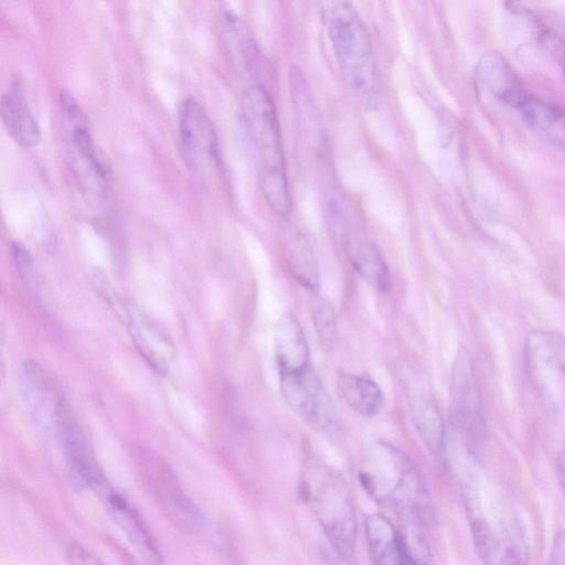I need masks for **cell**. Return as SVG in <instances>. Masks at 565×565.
<instances>
[{
  "mask_svg": "<svg viewBox=\"0 0 565 565\" xmlns=\"http://www.w3.org/2000/svg\"><path fill=\"white\" fill-rule=\"evenodd\" d=\"M0 111L7 131L17 143L31 148L41 142L40 126L18 84L10 86L3 93Z\"/></svg>",
  "mask_w": 565,
  "mask_h": 565,
  "instance_id": "obj_15",
  "label": "cell"
},
{
  "mask_svg": "<svg viewBox=\"0 0 565 565\" xmlns=\"http://www.w3.org/2000/svg\"><path fill=\"white\" fill-rule=\"evenodd\" d=\"M66 561L67 565H105L97 556L76 542L68 545Z\"/></svg>",
  "mask_w": 565,
  "mask_h": 565,
  "instance_id": "obj_26",
  "label": "cell"
},
{
  "mask_svg": "<svg viewBox=\"0 0 565 565\" xmlns=\"http://www.w3.org/2000/svg\"><path fill=\"white\" fill-rule=\"evenodd\" d=\"M248 99L263 148V169L285 170L278 118L269 93L263 84H254Z\"/></svg>",
  "mask_w": 565,
  "mask_h": 565,
  "instance_id": "obj_12",
  "label": "cell"
},
{
  "mask_svg": "<svg viewBox=\"0 0 565 565\" xmlns=\"http://www.w3.org/2000/svg\"><path fill=\"white\" fill-rule=\"evenodd\" d=\"M556 475L558 482L565 493V448L558 454L556 458Z\"/></svg>",
  "mask_w": 565,
  "mask_h": 565,
  "instance_id": "obj_30",
  "label": "cell"
},
{
  "mask_svg": "<svg viewBox=\"0 0 565 565\" xmlns=\"http://www.w3.org/2000/svg\"><path fill=\"white\" fill-rule=\"evenodd\" d=\"M365 540L373 565H408L405 539L385 515L367 516Z\"/></svg>",
  "mask_w": 565,
  "mask_h": 565,
  "instance_id": "obj_14",
  "label": "cell"
},
{
  "mask_svg": "<svg viewBox=\"0 0 565 565\" xmlns=\"http://www.w3.org/2000/svg\"><path fill=\"white\" fill-rule=\"evenodd\" d=\"M55 420L72 471L92 490L106 477L98 466L84 433L63 398L57 404Z\"/></svg>",
  "mask_w": 565,
  "mask_h": 565,
  "instance_id": "obj_10",
  "label": "cell"
},
{
  "mask_svg": "<svg viewBox=\"0 0 565 565\" xmlns=\"http://www.w3.org/2000/svg\"><path fill=\"white\" fill-rule=\"evenodd\" d=\"M348 252L352 266L369 285L382 292L390 290V271L375 245L356 241L349 244Z\"/></svg>",
  "mask_w": 565,
  "mask_h": 565,
  "instance_id": "obj_21",
  "label": "cell"
},
{
  "mask_svg": "<svg viewBox=\"0 0 565 565\" xmlns=\"http://www.w3.org/2000/svg\"><path fill=\"white\" fill-rule=\"evenodd\" d=\"M275 353L279 373L298 372L311 365L306 335L290 312L285 313L277 323Z\"/></svg>",
  "mask_w": 565,
  "mask_h": 565,
  "instance_id": "obj_16",
  "label": "cell"
},
{
  "mask_svg": "<svg viewBox=\"0 0 565 565\" xmlns=\"http://www.w3.org/2000/svg\"><path fill=\"white\" fill-rule=\"evenodd\" d=\"M358 473L365 492L379 504L417 524L435 521L436 510L424 476L395 446L373 444L362 457Z\"/></svg>",
  "mask_w": 565,
  "mask_h": 565,
  "instance_id": "obj_1",
  "label": "cell"
},
{
  "mask_svg": "<svg viewBox=\"0 0 565 565\" xmlns=\"http://www.w3.org/2000/svg\"><path fill=\"white\" fill-rule=\"evenodd\" d=\"M550 565H565V532H558L553 541Z\"/></svg>",
  "mask_w": 565,
  "mask_h": 565,
  "instance_id": "obj_29",
  "label": "cell"
},
{
  "mask_svg": "<svg viewBox=\"0 0 565 565\" xmlns=\"http://www.w3.org/2000/svg\"><path fill=\"white\" fill-rule=\"evenodd\" d=\"M337 388L343 402L360 415L375 416L383 407L382 390L369 375L340 373Z\"/></svg>",
  "mask_w": 565,
  "mask_h": 565,
  "instance_id": "obj_19",
  "label": "cell"
},
{
  "mask_svg": "<svg viewBox=\"0 0 565 565\" xmlns=\"http://www.w3.org/2000/svg\"><path fill=\"white\" fill-rule=\"evenodd\" d=\"M289 85L300 134L312 145L321 142L322 122L315 96L302 72L295 65L289 70Z\"/></svg>",
  "mask_w": 565,
  "mask_h": 565,
  "instance_id": "obj_18",
  "label": "cell"
},
{
  "mask_svg": "<svg viewBox=\"0 0 565 565\" xmlns=\"http://www.w3.org/2000/svg\"><path fill=\"white\" fill-rule=\"evenodd\" d=\"M405 543L408 565H433L425 545L420 542L409 544L406 539Z\"/></svg>",
  "mask_w": 565,
  "mask_h": 565,
  "instance_id": "obj_28",
  "label": "cell"
},
{
  "mask_svg": "<svg viewBox=\"0 0 565 565\" xmlns=\"http://www.w3.org/2000/svg\"><path fill=\"white\" fill-rule=\"evenodd\" d=\"M60 105L64 116L73 126L87 125L85 113L70 92L65 89L60 92Z\"/></svg>",
  "mask_w": 565,
  "mask_h": 565,
  "instance_id": "obj_25",
  "label": "cell"
},
{
  "mask_svg": "<svg viewBox=\"0 0 565 565\" xmlns=\"http://www.w3.org/2000/svg\"><path fill=\"white\" fill-rule=\"evenodd\" d=\"M285 258L292 277L305 288L315 292L320 282L316 254L308 239L298 232L287 234Z\"/></svg>",
  "mask_w": 565,
  "mask_h": 565,
  "instance_id": "obj_20",
  "label": "cell"
},
{
  "mask_svg": "<svg viewBox=\"0 0 565 565\" xmlns=\"http://www.w3.org/2000/svg\"><path fill=\"white\" fill-rule=\"evenodd\" d=\"M11 248L19 274L24 279L29 278L33 273V259L29 250L19 242H13Z\"/></svg>",
  "mask_w": 565,
  "mask_h": 565,
  "instance_id": "obj_27",
  "label": "cell"
},
{
  "mask_svg": "<svg viewBox=\"0 0 565 565\" xmlns=\"http://www.w3.org/2000/svg\"><path fill=\"white\" fill-rule=\"evenodd\" d=\"M222 34L227 52L236 70L252 81L262 72V58L257 43L245 22L236 13L226 11L222 19Z\"/></svg>",
  "mask_w": 565,
  "mask_h": 565,
  "instance_id": "obj_13",
  "label": "cell"
},
{
  "mask_svg": "<svg viewBox=\"0 0 565 565\" xmlns=\"http://www.w3.org/2000/svg\"><path fill=\"white\" fill-rule=\"evenodd\" d=\"M524 120L547 138L565 143V113L534 96L520 110Z\"/></svg>",
  "mask_w": 565,
  "mask_h": 565,
  "instance_id": "obj_22",
  "label": "cell"
},
{
  "mask_svg": "<svg viewBox=\"0 0 565 565\" xmlns=\"http://www.w3.org/2000/svg\"><path fill=\"white\" fill-rule=\"evenodd\" d=\"M408 405L413 424L429 451L436 456L445 448L446 430L443 416L435 399L423 388L408 393Z\"/></svg>",
  "mask_w": 565,
  "mask_h": 565,
  "instance_id": "obj_17",
  "label": "cell"
},
{
  "mask_svg": "<svg viewBox=\"0 0 565 565\" xmlns=\"http://www.w3.org/2000/svg\"><path fill=\"white\" fill-rule=\"evenodd\" d=\"M106 513L125 533L135 548L149 563H161V554L138 511L119 493L108 480L93 490Z\"/></svg>",
  "mask_w": 565,
  "mask_h": 565,
  "instance_id": "obj_9",
  "label": "cell"
},
{
  "mask_svg": "<svg viewBox=\"0 0 565 565\" xmlns=\"http://www.w3.org/2000/svg\"><path fill=\"white\" fill-rule=\"evenodd\" d=\"M260 188L271 210L280 216H288L291 200L285 170L263 169Z\"/></svg>",
  "mask_w": 565,
  "mask_h": 565,
  "instance_id": "obj_23",
  "label": "cell"
},
{
  "mask_svg": "<svg viewBox=\"0 0 565 565\" xmlns=\"http://www.w3.org/2000/svg\"><path fill=\"white\" fill-rule=\"evenodd\" d=\"M299 493L333 550L341 556H351L358 524L352 493L343 476L326 463L310 460L302 469Z\"/></svg>",
  "mask_w": 565,
  "mask_h": 565,
  "instance_id": "obj_3",
  "label": "cell"
},
{
  "mask_svg": "<svg viewBox=\"0 0 565 565\" xmlns=\"http://www.w3.org/2000/svg\"><path fill=\"white\" fill-rule=\"evenodd\" d=\"M311 316L320 345L331 351L338 340V323L332 305L322 297H313L310 303Z\"/></svg>",
  "mask_w": 565,
  "mask_h": 565,
  "instance_id": "obj_24",
  "label": "cell"
},
{
  "mask_svg": "<svg viewBox=\"0 0 565 565\" xmlns=\"http://www.w3.org/2000/svg\"><path fill=\"white\" fill-rule=\"evenodd\" d=\"M525 365L532 382L548 398L565 397V338L553 331H534L525 341Z\"/></svg>",
  "mask_w": 565,
  "mask_h": 565,
  "instance_id": "obj_7",
  "label": "cell"
},
{
  "mask_svg": "<svg viewBox=\"0 0 565 565\" xmlns=\"http://www.w3.org/2000/svg\"><path fill=\"white\" fill-rule=\"evenodd\" d=\"M180 147L186 163L195 172L206 173L218 160L215 131L206 111L193 97L179 109Z\"/></svg>",
  "mask_w": 565,
  "mask_h": 565,
  "instance_id": "obj_8",
  "label": "cell"
},
{
  "mask_svg": "<svg viewBox=\"0 0 565 565\" xmlns=\"http://www.w3.org/2000/svg\"><path fill=\"white\" fill-rule=\"evenodd\" d=\"M323 15L343 79L365 108L375 110L381 104L380 77L365 24L347 1L324 3Z\"/></svg>",
  "mask_w": 565,
  "mask_h": 565,
  "instance_id": "obj_2",
  "label": "cell"
},
{
  "mask_svg": "<svg viewBox=\"0 0 565 565\" xmlns=\"http://www.w3.org/2000/svg\"><path fill=\"white\" fill-rule=\"evenodd\" d=\"M477 83L502 103L521 110L532 95L499 52L484 54L476 67Z\"/></svg>",
  "mask_w": 565,
  "mask_h": 565,
  "instance_id": "obj_11",
  "label": "cell"
},
{
  "mask_svg": "<svg viewBox=\"0 0 565 565\" xmlns=\"http://www.w3.org/2000/svg\"><path fill=\"white\" fill-rule=\"evenodd\" d=\"M279 387L287 404L312 429L329 438L341 436L335 405L311 365L298 372L279 373Z\"/></svg>",
  "mask_w": 565,
  "mask_h": 565,
  "instance_id": "obj_4",
  "label": "cell"
},
{
  "mask_svg": "<svg viewBox=\"0 0 565 565\" xmlns=\"http://www.w3.org/2000/svg\"><path fill=\"white\" fill-rule=\"evenodd\" d=\"M477 554L484 565H525L527 547L515 521L492 524L477 507L468 509Z\"/></svg>",
  "mask_w": 565,
  "mask_h": 565,
  "instance_id": "obj_6",
  "label": "cell"
},
{
  "mask_svg": "<svg viewBox=\"0 0 565 565\" xmlns=\"http://www.w3.org/2000/svg\"><path fill=\"white\" fill-rule=\"evenodd\" d=\"M450 423L465 438L480 440L486 433V418L470 352L460 347L451 367L449 384Z\"/></svg>",
  "mask_w": 565,
  "mask_h": 565,
  "instance_id": "obj_5",
  "label": "cell"
}]
</instances>
